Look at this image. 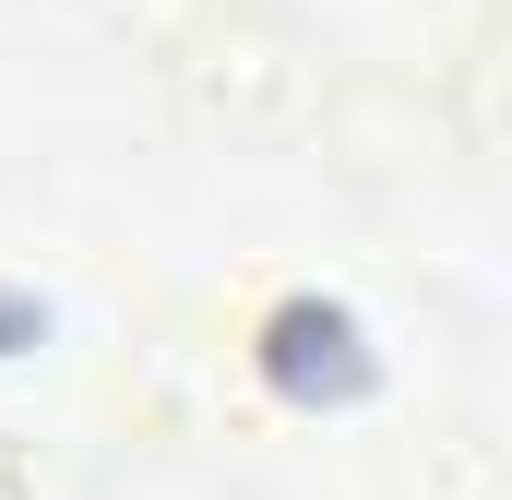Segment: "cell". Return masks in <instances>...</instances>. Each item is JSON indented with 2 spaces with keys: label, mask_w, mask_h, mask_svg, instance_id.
Masks as SVG:
<instances>
[{
  "label": "cell",
  "mask_w": 512,
  "mask_h": 500,
  "mask_svg": "<svg viewBox=\"0 0 512 500\" xmlns=\"http://www.w3.org/2000/svg\"><path fill=\"white\" fill-rule=\"evenodd\" d=\"M262 381L286 393V405H358L382 358H370V334H358V310H334V298H286L274 322H262Z\"/></svg>",
  "instance_id": "1"
},
{
  "label": "cell",
  "mask_w": 512,
  "mask_h": 500,
  "mask_svg": "<svg viewBox=\"0 0 512 500\" xmlns=\"http://www.w3.org/2000/svg\"><path fill=\"white\" fill-rule=\"evenodd\" d=\"M36 322H48V310H36V298H12V286H0V358H12V346H36Z\"/></svg>",
  "instance_id": "2"
}]
</instances>
